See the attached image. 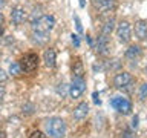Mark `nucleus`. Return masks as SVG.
<instances>
[{
    "label": "nucleus",
    "mask_w": 147,
    "mask_h": 138,
    "mask_svg": "<svg viewBox=\"0 0 147 138\" xmlns=\"http://www.w3.org/2000/svg\"><path fill=\"white\" fill-rule=\"evenodd\" d=\"M45 129H46V133L51 138H63L66 135V123L58 117H52V118L46 120Z\"/></svg>",
    "instance_id": "nucleus-1"
},
{
    "label": "nucleus",
    "mask_w": 147,
    "mask_h": 138,
    "mask_svg": "<svg viewBox=\"0 0 147 138\" xmlns=\"http://www.w3.org/2000/svg\"><path fill=\"white\" fill-rule=\"evenodd\" d=\"M22 68V72H26V74H31L34 72L37 68H38V55L37 54H26L23 55L18 62Z\"/></svg>",
    "instance_id": "nucleus-2"
},
{
    "label": "nucleus",
    "mask_w": 147,
    "mask_h": 138,
    "mask_svg": "<svg viewBox=\"0 0 147 138\" xmlns=\"http://www.w3.org/2000/svg\"><path fill=\"white\" fill-rule=\"evenodd\" d=\"M54 26H55V18H54V16H49V14L41 16L38 20L32 25L34 31H38V32H49Z\"/></svg>",
    "instance_id": "nucleus-3"
},
{
    "label": "nucleus",
    "mask_w": 147,
    "mask_h": 138,
    "mask_svg": "<svg viewBox=\"0 0 147 138\" xmlns=\"http://www.w3.org/2000/svg\"><path fill=\"white\" fill-rule=\"evenodd\" d=\"M110 106H112L113 109H117L118 112L123 114V115H129L132 110V103L127 98H123V97H115V98H112Z\"/></svg>",
    "instance_id": "nucleus-4"
},
{
    "label": "nucleus",
    "mask_w": 147,
    "mask_h": 138,
    "mask_svg": "<svg viewBox=\"0 0 147 138\" xmlns=\"http://www.w3.org/2000/svg\"><path fill=\"white\" fill-rule=\"evenodd\" d=\"M117 37L119 39L121 43H127L129 40L132 39V28H130V23L123 20L118 23L117 26Z\"/></svg>",
    "instance_id": "nucleus-5"
},
{
    "label": "nucleus",
    "mask_w": 147,
    "mask_h": 138,
    "mask_svg": "<svg viewBox=\"0 0 147 138\" xmlns=\"http://www.w3.org/2000/svg\"><path fill=\"white\" fill-rule=\"evenodd\" d=\"M84 91H86V81L83 78H74L72 85L69 86V95H71V98H80Z\"/></svg>",
    "instance_id": "nucleus-6"
},
{
    "label": "nucleus",
    "mask_w": 147,
    "mask_h": 138,
    "mask_svg": "<svg viewBox=\"0 0 147 138\" xmlns=\"http://www.w3.org/2000/svg\"><path fill=\"white\" fill-rule=\"evenodd\" d=\"M130 81H132V75L129 72H118L113 77V86L118 87V89H123V87L129 86Z\"/></svg>",
    "instance_id": "nucleus-7"
},
{
    "label": "nucleus",
    "mask_w": 147,
    "mask_h": 138,
    "mask_svg": "<svg viewBox=\"0 0 147 138\" xmlns=\"http://www.w3.org/2000/svg\"><path fill=\"white\" fill-rule=\"evenodd\" d=\"M26 20V11L22 6H14L11 11V22L14 25H22Z\"/></svg>",
    "instance_id": "nucleus-8"
},
{
    "label": "nucleus",
    "mask_w": 147,
    "mask_h": 138,
    "mask_svg": "<svg viewBox=\"0 0 147 138\" xmlns=\"http://www.w3.org/2000/svg\"><path fill=\"white\" fill-rule=\"evenodd\" d=\"M135 35L138 40H146L147 39V22L138 20L135 23Z\"/></svg>",
    "instance_id": "nucleus-9"
},
{
    "label": "nucleus",
    "mask_w": 147,
    "mask_h": 138,
    "mask_svg": "<svg viewBox=\"0 0 147 138\" xmlns=\"http://www.w3.org/2000/svg\"><path fill=\"white\" fill-rule=\"evenodd\" d=\"M43 62L48 68H54L55 66V62H57V54H55V51L52 48L46 49L45 54H43Z\"/></svg>",
    "instance_id": "nucleus-10"
},
{
    "label": "nucleus",
    "mask_w": 147,
    "mask_h": 138,
    "mask_svg": "<svg viewBox=\"0 0 147 138\" xmlns=\"http://www.w3.org/2000/svg\"><path fill=\"white\" fill-rule=\"evenodd\" d=\"M87 114H89V104L87 103H80L75 109H74V117H75L77 120L86 118Z\"/></svg>",
    "instance_id": "nucleus-11"
},
{
    "label": "nucleus",
    "mask_w": 147,
    "mask_h": 138,
    "mask_svg": "<svg viewBox=\"0 0 147 138\" xmlns=\"http://www.w3.org/2000/svg\"><path fill=\"white\" fill-rule=\"evenodd\" d=\"M96 51H98L100 54H107L109 52V40H107V35L101 34L98 39H96Z\"/></svg>",
    "instance_id": "nucleus-12"
},
{
    "label": "nucleus",
    "mask_w": 147,
    "mask_h": 138,
    "mask_svg": "<svg viewBox=\"0 0 147 138\" xmlns=\"http://www.w3.org/2000/svg\"><path fill=\"white\" fill-rule=\"evenodd\" d=\"M140 54H141V48L138 45H132V46H129V49L126 51V58L127 60H135L140 57Z\"/></svg>",
    "instance_id": "nucleus-13"
},
{
    "label": "nucleus",
    "mask_w": 147,
    "mask_h": 138,
    "mask_svg": "<svg viewBox=\"0 0 147 138\" xmlns=\"http://www.w3.org/2000/svg\"><path fill=\"white\" fill-rule=\"evenodd\" d=\"M72 75H74V78H83L84 77V68H83V63L78 62V60L72 66Z\"/></svg>",
    "instance_id": "nucleus-14"
},
{
    "label": "nucleus",
    "mask_w": 147,
    "mask_h": 138,
    "mask_svg": "<svg viewBox=\"0 0 147 138\" xmlns=\"http://www.w3.org/2000/svg\"><path fill=\"white\" fill-rule=\"evenodd\" d=\"M32 40H34L37 45H45L46 41H48V32L34 31V32H32Z\"/></svg>",
    "instance_id": "nucleus-15"
},
{
    "label": "nucleus",
    "mask_w": 147,
    "mask_h": 138,
    "mask_svg": "<svg viewBox=\"0 0 147 138\" xmlns=\"http://www.w3.org/2000/svg\"><path fill=\"white\" fill-rule=\"evenodd\" d=\"M113 29H115V20H113V18H109V20L103 25V35L112 34Z\"/></svg>",
    "instance_id": "nucleus-16"
},
{
    "label": "nucleus",
    "mask_w": 147,
    "mask_h": 138,
    "mask_svg": "<svg viewBox=\"0 0 147 138\" xmlns=\"http://www.w3.org/2000/svg\"><path fill=\"white\" fill-rule=\"evenodd\" d=\"M100 11H110V9L115 8V0H103L100 5H98Z\"/></svg>",
    "instance_id": "nucleus-17"
},
{
    "label": "nucleus",
    "mask_w": 147,
    "mask_h": 138,
    "mask_svg": "<svg viewBox=\"0 0 147 138\" xmlns=\"http://www.w3.org/2000/svg\"><path fill=\"white\" fill-rule=\"evenodd\" d=\"M9 74L14 77H17L22 74V68H20V64H18V62H14V63L9 64Z\"/></svg>",
    "instance_id": "nucleus-18"
},
{
    "label": "nucleus",
    "mask_w": 147,
    "mask_h": 138,
    "mask_svg": "<svg viewBox=\"0 0 147 138\" xmlns=\"http://www.w3.org/2000/svg\"><path fill=\"white\" fill-rule=\"evenodd\" d=\"M140 98L141 100H146L147 98V83H144V85L140 87Z\"/></svg>",
    "instance_id": "nucleus-19"
},
{
    "label": "nucleus",
    "mask_w": 147,
    "mask_h": 138,
    "mask_svg": "<svg viewBox=\"0 0 147 138\" xmlns=\"http://www.w3.org/2000/svg\"><path fill=\"white\" fill-rule=\"evenodd\" d=\"M29 138H48V137H46L43 132H40V131H34V132H31Z\"/></svg>",
    "instance_id": "nucleus-20"
},
{
    "label": "nucleus",
    "mask_w": 147,
    "mask_h": 138,
    "mask_svg": "<svg viewBox=\"0 0 147 138\" xmlns=\"http://www.w3.org/2000/svg\"><path fill=\"white\" fill-rule=\"evenodd\" d=\"M3 31H5V17H3V14L0 12V35L3 34Z\"/></svg>",
    "instance_id": "nucleus-21"
},
{
    "label": "nucleus",
    "mask_w": 147,
    "mask_h": 138,
    "mask_svg": "<svg viewBox=\"0 0 147 138\" xmlns=\"http://www.w3.org/2000/svg\"><path fill=\"white\" fill-rule=\"evenodd\" d=\"M6 80H8V75H6V72H5L3 69H0V81H2V83H5Z\"/></svg>",
    "instance_id": "nucleus-22"
},
{
    "label": "nucleus",
    "mask_w": 147,
    "mask_h": 138,
    "mask_svg": "<svg viewBox=\"0 0 147 138\" xmlns=\"http://www.w3.org/2000/svg\"><path fill=\"white\" fill-rule=\"evenodd\" d=\"M72 43L75 45L77 48H78V46H80V39H78V35H75V34H72Z\"/></svg>",
    "instance_id": "nucleus-23"
},
{
    "label": "nucleus",
    "mask_w": 147,
    "mask_h": 138,
    "mask_svg": "<svg viewBox=\"0 0 147 138\" xmlns=\"http://www.w3.org/2000/svg\"><path fill=\"white\" fill-rule=\"evenodd\" d=\"M75 25H77V31H78V32H83L81 22H80V18H78V17H75Z\"/></svg>",
    "instance_id": "nucleus-24"
},
{
    "label": "nucleus",
    "mask_w": 147,
    "mask_h": 138,
    "mask_svg": "<svg viewBox=\"0 0 147 138\" xmlns=\"http://www.w3.org/2000/svg\"><path fill=\"white\" fill-rule=\"evenodd\" d=\"M138 121H140V118H138V115H135V117H133V120H132V127H133V129L138 127Z\"/></svg>",
    "instance_id": "nucleus-25"
},
{
    "label": "nucleus",
    "mask_w": 147,
    "mask_h": 138,
    "mask_svg": "<svg viewBox=\"0 0 147 138\" xmlns=\"http://www.w3.org/2000/svg\"><path fill=\"white\" fill-rule=\"evenodd\" d=\"M92 97H94V101H95L96 104H100V103H101V100L98 98V94H96V92H94V95H92Z\"/></svg>",
    "instance_id": "nucleus-26"
},
{
    "label": "nucleus",
    "mask_w": 147,
    "mask_h": 138,
    "mask_svg": "<svg viewBox=\"0 0 147 138\" xmlns=\"http://www.w3.org/2000/svg\"><path fill=\"white\" fill-rule=\"evenodd\" d=\"M5 5H6V0H0V9H2Z\"/></svg>",
    "instance_id": "nucleus-27"
},
{
    "label": "nucleus",
    "mask_w": 147,
    "mask_h": 138,
    "mask_svg": "<svg viewBox=\"0 0 147 138\" xmlns=\"http://www.w3.org/2000/svg\"><path fill=\"white\" fill-rule=\"evenodd\" d=\"M84 5H86V3H84V0H80V6H81V8H84Z\"/></svg>",
    "instance_id": "nucleus-28"
},
{
    "label": "nucleus",
    "mask_w": 147,
    "mask_h": 138,
    "mask_svg": "<svg viewBox=\"0 0 147 138\" xmlns=\"http://www.w3.org/2000/svg\"><path fill=\"white\" fill-rule=\"evenodd\" d=\"M0 138H6V137H5V132H3V131H0Z\"/></svg>",
    "instance_id": "nucleus-29"
},
{
    "label": "nucleus",
    "mask_w": 147,
    "mask_h": 138,
    "mask_svg": "<svg viewBox=\"0 0 147 138\" xmlns=\"http://www.w3.org/2000/svg\"><path fill=\"white\" fill-rule=\"evenodd\" d=\"M126 138H136V137H135V135H132V133H130V135H127Z\"/></svg>",
    "instance_id": "nucleus-30"
},
{
    "label": "nucleus",
    "mask_w": 147,
    "mask_h": 138,
    "mask_svg": "<svg viewBox=\"0 0 147 138\" xmlns=\"http://www.w3.org/2000/svg\"><path fill=\"white\" fill-rule=\"evenodd\" d=\"M146 72H147V66H146Z\"/></svg>",
    "instance_id": "nucleus-31"
},
{
    "label": "nucleus",
    "mask_w": 147,
    "mask_h": 138,
    "mask_svg": "<svg viewBox=\"0 0 147 138\" xmlns=\"http://www.w3.org/2000/svg\"><path fill=\"white\" fill-rule=\"evenodd\" d=\"M0 55H2V52H0Z\"/></svg>",
    "instance_id": "nucleus-32"
}]
</instances>
